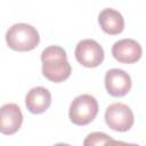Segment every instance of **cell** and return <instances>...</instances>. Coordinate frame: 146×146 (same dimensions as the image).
<instances>
[{
    "mask_svg": "<svg viewBox=\"0 0 146 146\" xmlns=\"http://www.w3.org/2000/svg\"><path fill=\"white\" fill-rule=\"evenodd\" d=\"M42 74L52 82L66 80L72 72L66 51L60 46H49L41 52Z\"/></svg>",
    "mask_w": 146,
    "mask_h": 146,
    "instance_id": "6da1fadb",
    "label": "cell"
},
{
    "mask_svg": "<svg viewBox=\"0 0 146 146\" xmlns=\"http://www.w3.org/2000/svg\"><path fill=\"white\" fill-rule=\"evenodd\" d=\"M6 42L13 50L30 51L39 44L40 35L34 26L26 23H17L8 29Z\"/></svg>",
    "mask_w": 146,
    "mask_h": 146,
    "instance_id": "7a4b0ae2",
    "label": "cell"
},
{
    "mask_svg": "<svg viewBox=\"0 0 146 146\" xmlns=\"http://www.w3.org/2000/svg\"><path fill=\"white\" fill-rule=\"evenodd\" d=\"M98 113V103L89 94H82L75 97L68 110L70 120L76 125H86L94 121Z\"/></svg>",
    "mask_w": 146,
    "mask_h": 146,
    "instance_id": "3957f363",
    "label": "cell"
},
{
    "mask_svg": "<svg viewBox=\"0 0 146 146\" xmlns=\"http://www.w3.org/2000/svg\"><path fill=\"white\" fill-rule=\"evenodd\" d=\"M106 124L115 131H128L135 122L131 108L123 103H113L105 111Z\"/></svg>",
    "mask_w": 146,
    "mask_h": 146,
    "instance_id": "277c9868",
    "label": "cell"
},
{
    "mask_svg": "<svg viewBox=\"0 0 146 146\" xmlns=\"http://www.w3.org/2000/svg\"><path fill=\"white\" fill-rule=\"evenodd\" d=\"M76 60L86 67H97L104 60L103 47L92 39L81 40L74 51Z\"/></svg>",
    "mask_w": 146,
    "mask_h": 146,
    "instance_id": "5b68a950",
    "label": "cell"
},
{
    "mask_svg": "<svg viewBox=\"0 0 146 146\" xmlns=\"http://www.w3.org/2000/svg\"><path fill=\"white\" fill-rule=\"evenodd\" d=\"M130 75L121 68H111L105 74V88L111 96L122 97L131 89Z\"/></svg>",
    "mask_w": 146,
    "mask_h": 146,
    "instance_id": "8992f818",
    "label": "cell"
},
{
    "mask_svg": "<svg viewBox=\"0 0 146 146\" xmlns=\"http://www.w3.org/2000/svg\"><path fill=\"white\" fill-rule=\"evenodd\" d=\"M143 54L141 46L133 39H121L116 41L112 47L113 57L123 64L136 63L140 59Z\"/></svg>",
    "mask_w": 146,
    "mask_h": 146,
    "instance_id": "52a82bcc",
    "label": "cell"
},
{
    "mask_svg": "<svg viewBox=\"0 0 146 146\" xmlns=\"http://www.w3.org/2000/svg\"><path fill=\"white\" fill-rule=\"evenodd\" d=\"M23 123V114L17 104L8 103L0 107V132L13 135L17 132Z\"/></svg>",
    "mask_w": 146,
    "mask_h": 146,
    "instance_id": "ba28073f",
    "label": "cell"
},
{
    "mask_svg": "<svg viewBox=\"0 0 146 146\" xmlns=\"http://www.w3.org/2000/svg\"><path fill=\"white\" fill-rule=\"evenodd\" d=\"M51 104V94L44 87H34L25 96V105L33 114L46 112Z\"/></svg>",
    "mask_w": 146,
    "mask_h": 146,
    "instance_id": "9c48e42d",
    "label": "cell"
},
{
    "mask_svg": "<svg viewBox=\"0 0 146 146\" xmlns=\"http://www.w3.org/2000/svg\"><path fill=\"white\" fill-rule=\"evenodd\" d=\"M98 23L102 30L108 34H119L124 29V19L121 13L113 8H105L98 15Z\"/></svg>",
    "mask_w": 146,
    "mask_h": 146,
    "instance_id": "30bf717a",
    "label": "cell"
},
{
    "mask_svg": "<svg viewBox=\"0 0 146 146\" xmlns=\"http://www.w3.org/2000/svg\"><path fill=\"white\" fill-rule=\"evenodd\" d=\"M107 133L100 132V131H95L89 133L84 140H83V146H105L106 143L111 139Z\"/></svg>",
    "mask_w": 146,
    "mask_h": 146,
    "instance_id": "8fae6325",
    "label": "cell"
},
{
    "mask_svg": "<svg viewBox=\"0 0 146 146\" xmlns=\"http://www.w3.org/2000/svg\"><path fill=\"white\" fill-rule=\"evenodd\" d=\"M105 146H139L137 144H130V143H125V141H122V140H115L113 138H111Z\"/></svg>",
    "mask_w": 146,
    "mask_h": 146,
    "instance_id": "7c38bea8",
    "label": "cell"
},
{
    "mask_svg": "<svg viewBox=\"0 0 146 146\" xmlns=\"http://www.w3.org/2000/svg\"><path fill=\"white\" fill-rule=\"evenodd\" d=\"M54 146H71L68 144H64V143H58V144H55Z\"/></svg>",
    "mask_w": 146,
    "mask_h": 146,
    "instance_id": "4fadbf2b",
    "label": "cell"
}]
</instances>
